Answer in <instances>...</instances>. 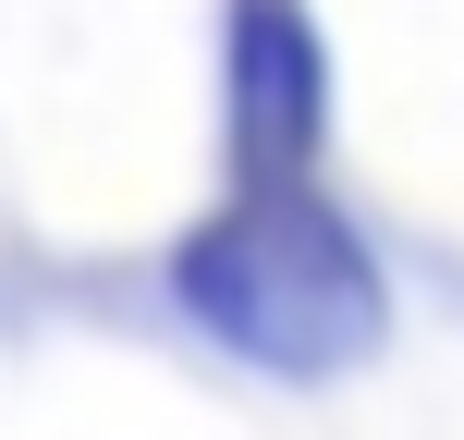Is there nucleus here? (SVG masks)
I'll return each mask as SVG.
<instances>
[{
  "mask_svg": "<svg viewBox=\"0 0 464 440\" xmlns=\"http://www.w3.org/2000/svg\"><path fill=\"white\" fill-rule=\"evenodd\" d=\"M171 294L220 355L269 379H343L392 330V281H379L367 232L305 184H232L208 220L171 245Z\"/></svg>",
  "mask_w": 464,
  "mask_h": 440,
  "instance_id": "1",
  "label": "nucleus"
},
{
  "mask_svg": "<svg viewBox=\"0 0 464 440\" xmlns=\"http://www.w3.org/2000/svg\"><path fill=\"white\" fill-rule=\"evenodd\" d=\"M220 98H232V171L245 184H305L330 135V49L305 0H232L220 13Z\"/></svg>",
  "mask_w": 464,
  "mask_h": 440,
  "instance_id": "2",
  "label": "nucleus"
}]
</instances>
